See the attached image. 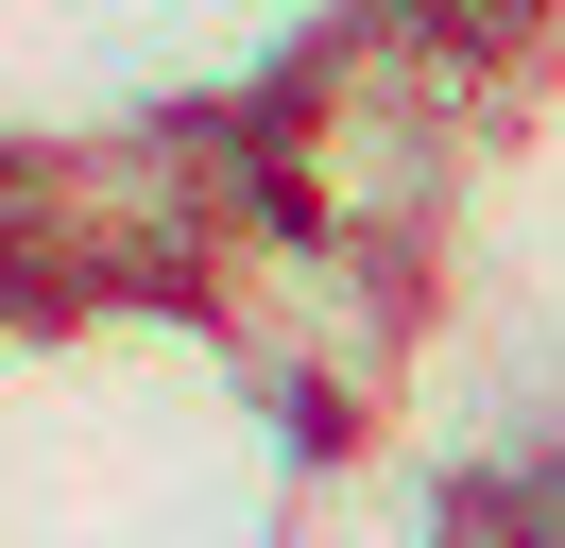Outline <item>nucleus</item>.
Returning <instances> with one entry per match:
<instances>
[{
  "label": "nucleus",
  "instance_id": "nucleus-1",
  "mask_svg": "<svg viewBox=\"0 0 565 548\" xmlns=\"http://www.w3.org/2000/svg\"><path fill=\"white\" fill-rule=\"evenodd\" d=\"M428 18H446V34H462V52H514V34H548V18H565V0H428Z\"/></svg>",
  "mask_w": 565,
  "mask_h": 548
}]
</instances>
